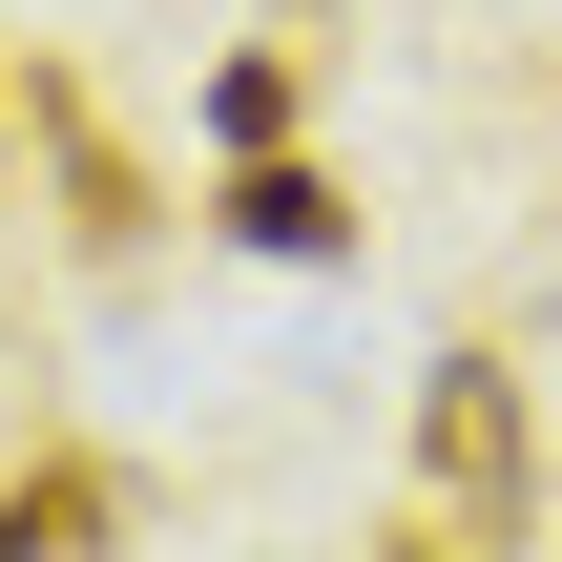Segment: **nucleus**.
<instances>
[{
    "label": "nucleus",
    "mask_w": 562,
    "mask_h": 562,
    "mask_svg": "<svg viewBox=\"0 0 562 562\" xmlns=\"http://www.w3.org/2000/svg\"><path fill=\"white\" fill-rule=\"evenodd\" d=\"M521 542H542V396L459 334V355H417V480H396L375 562H521Z\"/></svg>",
    "instance_id": "f257e3e1"
},
{
    "label": "nucleus",
    "mask_w": 562,
    "mask_h": 562,
    "mask_svg": "<svg viewBox=\"0 0 562 562\" xmlns=\"http://www.w3.org/2000/svg\"><path fill=\"white\" fill-rule=\"evenodd\" d=\"M21 146H42V188H63V250L125 292V271H146V229H167V188L125 167V125L83 104V63H21Z\"/></svg>",
    "instance_id": "f03ea898"
},
{
    "label": "nucleus",
    "mask_w": 562,
    "mask_h": 562,
    "mask_svg": "<svg viewBox=\"0 0 562 562\" xmlns=\"http://www.w3.org/2000/svg\"><path fill=\"white\" fill-rule=\"evenodd\" d=\"M146 521V480L104 459V438H42V459H0V562H125Z\"/></svg>",
    "instance_id": "7ed1b4c3"
},
{
    "label": "nucleus",
    "mask_w": 562,
    "mask_h": 562,
    "mask_svg": "<svg viewBox=\"0 0 562 562\" xmlns=\"http://www.w3.org/2000/svg\"><path fill=\"white\" fill-rule=\"evenodd\" d=\"M209 229H229L250 271H355V188H334L313 146H250V167H209Z\"/></svg>",
    "instance_id": "20e7f679"
},
{
    "label": "nucleus",
    "mask_w": 562,
    "mask_h": 562,
    "mask_svg": "<svg viewBox=\"0 0 562 562\" xmlns=\"http://www.w3.org/2000/svg\"><path fill=\"white\" fill-rule=\"evenodd\" d=\"M292 125H313V63H292V42H229V63L188 83V146H209V167H250V146H292Z\"/></svg>",
    "instance_id": "39448f33"
},
{
    "label": "nucleus",
    "mask_w": 562,
    "mask_h": 562,
    "mask_svg": "<svg viewBox=\"0 0 562 562\" xmlns=\"http://www.w3.org/2000/svg\"><path fill=\"white\" fill-rule=\"evenodd\" d=\"M0 146H21V83H0Z\"/></svg>",
    "instance_id": "423d86ee"
}]
</instances>
